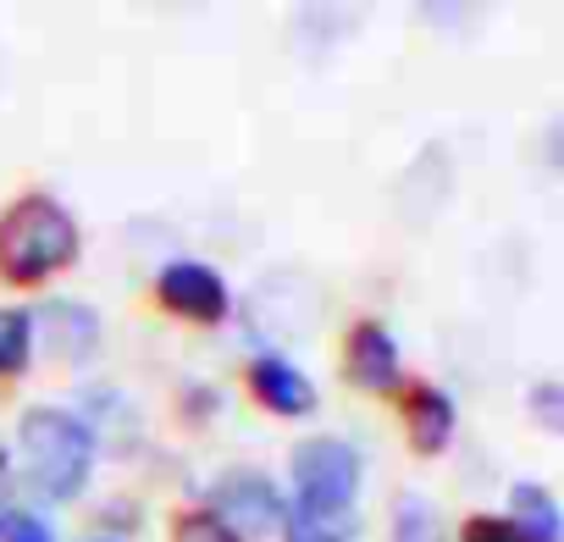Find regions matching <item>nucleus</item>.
<instances>
[{
    "mask_svg": "<svg viewBox=\"0 0 564 542\" xmlns=\"http://www.w3.org/2000/svg\"><path fill=\"white\" fill-rule=\"evenodd\" d=\"M18 454H23V476L40 498H78L89 487L95 470V432L67 415V410H29L18 421Z\"/></svg>",
    "mask_w": 564,
    "mask_h": 542,
    "instance_id": "obj_1",
    "label": "nucleus"
},
{
    "mask_svg": "<svg viewBox=\"0 0 564 542\" xmlns=\"http://www.w3.org/2000/svg\"><path fill=\"white\" fill-rule=\"evenodd\" d=\"M73 260H78V221L56 199L29 194L0 216V271L12 283H45Z\"/></svg>",
    "mask_w": 564,
    "mask_h": 542,
    "instance_id": "obj_2",
    "label": "nucleus"
},
{
    "mask_svg": "<svg viewBox=\"0 0 564 542\" xmlns=\"http://www.w3.org/2000/svg\"><path fill=\"white\" fill-rule=\"evenodd\" d=\"M360 454L344 437H305L294 448V503L322 514H355L360 498Z\"/></svg>",
    "mask_w": 564,
    "mask_h": 542,
    "instance_id": "obj_3",
    "label": "nucleus"
},
{
    "mask_svg": "<svg viewBox=\"0 0 564 542\" xmlns=\"http://www.w3.org/2000/svg\"><path fill=\"white\" fill-rule=\"evenodd\" d=\"M210 514L232 531V536H243V531H271V525H282V492H276V481L271 476H260V470H227L216 487H210Z\"/></svg>",
    "mask_w": 564,
    "mask_h": 542,
    "instance_id": "obj_4",
    "label": "nucleus"
},
{
    "mask_svg": "<svg viewBox=\"0 0 564 542\" xmlns=\"http://www.w3.org/2000/svg\"><path fill=\"white\" fill-rule=\"evenodd\" d=\"M155 294H161V305L172 311V316H183V322H221L227 316V283H221V271L216 265H205V260H172V265H161L155 271Z\"/></svg>",
    "mask_w": 564,
    "mask_h": 542,
    "instance_id": "obj_5",
    "label": "nucleus"
},
{
    "mask_svg": "<svg viewBox=\"0 0 564 542\" xmlns=\"http://www.w3.org/2000/svg\"><path fill=\"white\" fill-rule=\"evenodd\" d=\"M29 333H34L51 355H62V360H84V355H95V344H100L95 311H89V305H73V300H56V305H45L40 316H29Z\"/></svg>",
    "mask_w": 564,
    "mask_h": 542,
    "instance_id": "obj_6",
    "label": "nucleus"
},
{
    "mask_svg": "<svg viewBox=\"0 0 564 542\" xmlns=\"http://www.w3.org/2000/svg\"><path fill=\"white\" fill-rule=\"evenodd\" d=\"M249 393L271 410V415H311L316 410V388L300 366L276 360V355H260L249 366Z\"/></svg>",
    "mask_w": 564,
    "mask_h": 542,
    "instance_id": "obj_7",
    "label": "nucleus"
},
{
    "mask_svg": "<svg viewBox=\"0 0 564 542\" xmlns=\"http://www.w3.org/2000/svg\"><path fill=\"white\" fill-rule=\"evenodd\" d=\"M349 377L366 393H393L399 388V344H393L388 327H377V322L355 327V338H349Z\"/></svg>",
    "mask_w": 564,
    "mask_h": 542,
    "instance_id": "obj_8",
    "label": "nucleus"
},
{
    "mask_svg": "<svg viewBox=\"0 0 564 542\" xmlns=\"http://www.w3.org/2000/svg\"><path fill=\"white\" fill-rule=\"evenodd\" d=\"M509 531L520 542H558V503L547 487L536 481H514L509 487Z\"/></svg>",
    "mask_w": 564,
    "mask_h": 542,
    "instance_id": "obj_9",
    "label": "nucleus"
},
{
    "mask_svg": "<svg viewBox=\"0 0 564 542\" xmlns=\"http://www.w3.org/2000/svg\"><path fill=\"white\" fill-rule=\"evenodd\" d=\"M410 437H415L421 454L448 448V437H454V399L443 388H415V399H410Z\"/></svg>",
    "mask_w": 564,
    "mask_h": 542,
    "instance_id": "obj_10",
    "label": "nucleus"
},
{
    "mask_svg": "<svg viewBox=\"0 0 564 542\" xmlns=\"http://www.w3.org/2000/svg\"><path fill=\"white\" fill-rule=\"evenodd\" d=\"M282 531H289V542H349L360 531V520L355 514H322V509L282 503Z\"/></svg>",
    "mask_w": 564,
    "mask_h": 542,
    "instance_id": "obj_11",
    "label": "nucleus"
},
{
    "mask_svg": "<svg viewBox=\"0 0 564 542\" xmlns=\"http://www.w3.org/2000/svg\"><path fill=\"white\" fill-rule=\"evenodd\" d=\"M393 542H443V531H437V509H432L421 492H404V498H399Z\"/></svg>",
    "mask_w": 564,
    "mask_h": 542,
    "instance_id": "obj_12",
    "label": "nucleus"
},
{
    "mask_svg": "<svg viewBox=\"0 0 564 542\" xmlns=\"http://www.w3.org/2000/svg\"><path fill=\"white\" fill-rule=\"evenodd\" d=\"M34 333H29V311H0V377H18L29 366Z\"/></svg>",
    "mask_w": 564,
    "mask_h": 542,
    "instance_id": "obj_13",
    "label": "nucleus"
},
{
    "mask_svg": "<svg viewBox=\"0 0 564 542\" xmlns=\"http://www.w3.org/2000/svg\"><path fill=\"white\" fill-rule=\"evenodd\" d=\"M177 542H243V536H232L210 509H194V514L177 520Z\"/></svg>",
    "mask_w": 564,
    "mask_h": 542,
    "instance_id": "obj_14",
    "label": "nucleus"
},
{
    "mask_svg": "<svg viewBox=\"0 0 564 542\" xmlns=\"http://www.w3.org/2000/svg\"><path fill=\"white\" fill-rule=\"evenodd\" d=\"M459 542H520V536H514L509 520H498V514H470V520L459 525Z\"/></svg>",
    "mask_w": 564,
    "mask_h": 542,
    "instance_id": "obj_15",
    "label": "nucleus"
},
{
    "mask_svg": "<svg viewBox=\"0 0 564 542\" xmlns=\"http://www.w3.org/2000/svg\"><path fill=\"white\" fill-rule=\"evenodd\" d=\"M7 542H56V536H51V525L40 514H12L7 520Z\"/></svg>",
    "mask_w": 564,
    "mask_h": 542,
    "instance_id": "obj_16",
    "label": "nucleus"
},
{
    "mask_svg": "<svg viewBox=\"0 0 564 542\" xmlns=\"http://www.w3.org/2000/svg\"><path fill=\"white\" fill-rule=\"evenodd\" d=\"M531 404H536L542 426H547V432H558V382H542V388L531 393Z\"/></svg>",
    "mask_w": 564,
    "mask_h": 542,
    "instance_id": "obj_17",
    "label": "nucleus"
},
{
    "mask_svg": "<svg viewBox=\"0 0 564 542\" xmlns=\"http://www.w3.org/2000/svg\"><path fill=\"white\" fill-rule=\"evenodd\" d=\"M12 520V498H7V459H0V531Z\"/></svg>",
    "mask_w": 564,
    "mask_h": 542,
    "instance_id": "obj_18",
    "label": "nucleus"
},
{
    "mask_svg": "<svg viewBox=\"0 0 564 542\" xmlns=\"http://www.w3.org/2000/svg\"><path fill=\"white\" fill-rule=\"evenodd\" d=\"M100 542H117V536H100Z\"/></svg>",
    "mask_w": 564,
    "mask_h": 542,
    "instance_id": "obj_19",
    "label": "nucleus"
}]
</instances>
